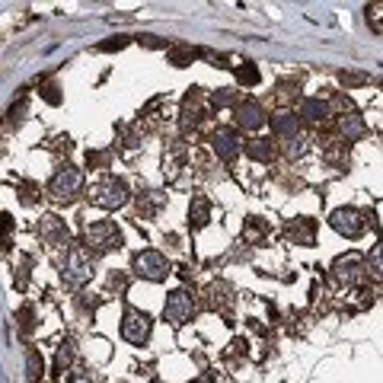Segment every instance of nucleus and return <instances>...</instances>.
Returning <instances> with one entry per match:
<instances>
[{
  "mask_svg": "<svg viewBox=\"0 0 383 383\" xmlns=\"http://www.w3.org/2000/svg\"><path fill=\"white\" fill-rule=\"evenodd\" d=\"M122 243H125V234H122V227L115 221H96V224H86L84 230V246L90 252H96V256L122 250Z\"/></svg>",
  "mask_w": 383,
  "mask_h": 383,
  "instance_id": "f257e3e1",
  "label": "nucleus"
},
{
  "mask_svg": "<svg viewBox=\"0 0 383 383\" xmlns=\"http://www.w3.org/2000/svg\"><path fill=\"white\" fill-rule=\"evenodd\" d=\"M128 198H131L128 183L118 179V176H106V179H100V183L90 189V205H96V208H102V211L122 208V205H128Z\"/></svg>",
  "mask_w": 383,
  "mask_h": 383,
  "instance_id": "f03ea898",
  "label": "nucleus"
},
{
  "mask_svg": "<svg viewBox=\"0 0 383 383\" xmlns=\"http://www.w3.org/2000/svg\"><path fill=\"white\" fill-rule=\"evenodd\" d=\"M61 278H64V284H71V288H80V284L90 281L93 278V262L86 259L84 250L71 246V250L64 252V259H61Z\"/></svg>",
  "mask_w": 383,
  "mask_h": 383,
  "instance_id": "7ed1b4c3",
  "label": "nucleus"
},
{
  "mask_svg": "<svg viewBox=\"0 0 383 383\" xmlns=\"http://www.w3.org/2000/svg\"><path fill=\"white\" fill-rule=\"evenodd\" d=\"M134 272H138L144 281H167L173 268H169V262H167V256H163V252L144 250V252H138V256H134Z\"/></svg>",
  "mask_w": 383,
  "mask_h": 383,
  "instance_id": "20e7f679",
  "label": "nucleus"
},
{
  "mask_svg": "<svg viewBox=\"0 0 383 383\" xmlns=\"http://www.w3.org/2000/svg\"><path fill=\"white\" fill-rule=\"evenodd\" d=\"M80 189H84V173H80L77 167L58 169V173L51 176V183H48V192L58 201H74L77 195H80Z\"/></svg>",
  "mask_w": 383,
  "mask_h": 383,
  "instance_id": "39448f33",
  "label": "nucleus"
},
{
  "mask_svg": "<svg viewBox=\"0 0 383 383\" xmlns=\"http://www.w3.org/2000/svg\"><path fill=\"white\" fill-rule=\"evenodd\" d=\"M150 317L144 313V310L138 307H128L125 317H122V339L131 342V345H144V342L150 339Z\"/></svg>",
  "mask_w": 383,
  "mask_h": 383,
  "instance_id": "423d86ee",
  "label": "nucleus"
},
{
  "mask_svg": "<svg viewBox=\"0 0 383 383\" xmlns=\"http://www.w3.org/2000/svg\"><path fill=\"white\" fill-rule=\"evenodd\" d=\"M192 313H195V300L189 291H173L163 303V319H169L173 326H183L185 319H192Z\"/></svg>",
  "mask_w": 383,
  "mask_h": 383,
  "instance_id": "0eeeda50",
  "label": "nucleus"
},
{
  "mask_svg": "<svg viewBox=\"0 0 383 383\" xmlns=\"http://www.w3.org/2000/svg\"><path fill=\"white\" fill-rule=\"evenodd\" d=\"M329 224H333L335 234L355 240V236H361V230H364V217H361V211H355V208H335L333 217H329Z\"/></svg>",
  "mask_w": 383,
  "mask_h": 383,
  "instance_id": "6e6552de",
  "label": "nucleus"
},
{
  "mask_svg": "<svg viewBox=\"0 0 383 383\" xmlns=\"http://www.w3.org/2000/svg\"><path fill=\"white\" fill-rule=\"evenodd\" d=\"M211 147H214V153L224 163H234L236 157H240V141H236L234 131H227V128H217L214 134H211Z\"/></svg>",
  "mask_w": 383,
  "mask_h": 383,
  "instance_id": "1a4fd4ad",
  "label": "nucleus"
},
{
  "mask_svg": "<svg viewBox=\"0 0 383 383\" xmlns=\"http://www.w3.org/2000/svg\"><path fill=\"white\" fill-rule=\"evenodd\" d=\"M364 262H361L358 256H345V259H339L335 262V268H333V275L339 278L342 284H348V288H355V284H361V278H364Z\"/></svg>",
  "mask_w": 383,
  "mask_h": 383,
  "instance_id": "9d476101",
  "label": "nucleus"
},
{
  "mask_svg": "<svg viewBox=\"0 0 383 383\" xmlns=\"http://www.w3.org/2000/svg\"><path fill=\"white\" fill-rule=\"evenodd\" d=\"M288 240L297 246H313L317 243V221L313 217H294V224H288Z\"/></svg>",
  "mask_w": 383,
  "mask_h": 383,
  "instance_id": "9b49d317",
  "label": "nucleus"
},
{
  "mask_svg": "<svg viewBox=\"0 0 383 383\" xmlns=\"http://www.w3.org/2000/svg\"><path fill=\"white\" fill-rule=\"evenodd\" d=\"M236 112V125L246 128V131H256V128L265 125V109L259 106V102H240V106L234 109Z\"/></svg>",
  "mask_w": 383,
  "mask_h": 383,
  "instance_id": "f8f14e48",
  "label": "nucleus"
},
{
  "mask_svg": "<svg viewBox=\"0 0 383 383\" xmlns=\"http://www.w3.org/2000/svg\"><path fill=\"white\" fill-rule=\"evenodd\" d=\"M39 236H42L45 243H67L71 240V234H67V224L61 221V217L48 214L39 221Z\"/></svg>",
  "mask_w": 383,
  "mask_h": 383,
  "instance_id": "ddd939ff",
  "label": "nucleus"
},
{
  "mask_svg": "<svg viewBox=\"0 0 383 383\" xmlns=\"http://www.w3.org/2000/svg\"><path fill=\"white\" fill-rule=\"evenodd\" d=\"M339 131L345 134V141H361V138L367 134V122L361 115H342Z\"/></svg>",
  "mask_w": 383,
  "mask_h": 383,
  "instance_id": "4468645a",
  "label": "nucleus"
},
{
  "mask_svg": "<svg viewBox=\"0 0 383 383\" xmlns=\"http://www.w3.org/2000/svg\"><path fill=\"white\" fill-rule=\"evenodd\" d=\"M272 131L278 134V138H294L297 134V115H291V112H281V115L272 118Z\"/></svg>",
  "mask_w": 383,
  "mask_h": 383,
  "instance_id": "2eb2a0df",
  "label": "nucleus"
},
{
  "mask_svg": "<svg viewBox=\"0 0 383 383\" xmlns=\"http://www.w3.org/2000/svg\"><path fill=\"white\" fill-rule=\"evenodd\" d=\"M326 112H329V106H326L323 100H303L300 102V118H303V122H323Z\"/></svg>",
  "mask_w": 383,
  "mask_h": 383,
  "instance_id": "dca6fc26",
  "label": "nucleus"
},
{
  "mask_svg": "<svg viewBox=\"0 0 383 383\" xmlns=\"http://www.w3.org/2000/svg\"><path fill=\"white\" fill-rule=\"evenodd\" d=\"M208 217H211L208 198H195V201H192V208H189V224L192 227H205V224H208Z\"/></svg>",
  "mask_w": 383,
  "mask_h": 383,
  "instance_id": "f3484780",
  "label": "nucleus"
},
{
  "mask_svg": "<svg viewBox=\"0 0 383 383\" xmlns=\"http://www.w3.org/2000/svg\"><path fill=\"white\" fill-rule=\"evenodd\" d=\"M246 157L259 160V163H268V160H272V144H268L265 138H256V141L246 144Z\"/></svg>",
  "mask_w": 383,
  "mask_h": 383,
  "instance_id": "a211bd4d",
  "label": "nucleus"
},
{
  "mask_svg": "<svg viewBox=\"0 0 383 383\" xmlns=\"http://www.w3.org/2000/svg\"><path fill=\"white\" fill-rule=\"evenodd\" d=\"M26 367H29V380L32 383L42 380L45 364H42V355H39V351H29V355H26Z\"/></svg>",
  "mask_w": 383,
  "mask_h": 383,
  "instance_id": "6ab92c4d",
  "label": "nucleus"
},
{
  "mask_svg": "<svg viewBox=\"0 0 383 383\" xmlns=\"http://www.w3.org/2000/svg\"><path fill=\"white\" fill-rule=\"evenodd\" d=\"M71 361H74V345L71 342H64L58 348V355H55V371L58 374H64V367H71Z\"/></svg>",
  "mask_w": 383,
  "mask_h": 383,
  "instance_id": "aec40b11",
  "label": "nucleus"
},
{
  "mask_svg": "<svg viewBox=\"0 0 383 383\" xmlns=\"http://www.w3.org/2000/svg\"><path fill=\"white\" fill-rule=\"evenodd\" d=\"M284 150H288V157H303V153H307V138H303V134H294V138H288Z\"/></svg>",
  "mask_w": 383,
  "mask_h": 383,
  "instance_id": "412c9836",
  "label": "nucleus"
},
{
  "mask_svg": "<svg viewBox=\"0 0 383 383\" xmlns=\"http://www.w3.org/2000/svg\"><path fill=\"white\" fill-rule=\"evenodd\" d=\"M236 80H240V84H246V86H256V84H259V71H256V64H243V67H236Z\"/></svg>",
  "mask_w": 383,
  "mask_h": 383,
  "instance_id": "4be33fe9",
  "label": "nucleus"
},
{
  "mask_svg": "<svg viewBox=\"0 0 383 383\" xmlns=\"http://www.w3.org/2000/svg\"><path fill=\"white\" fill-rule=\"evenodd\" d=\"M227 291H230L227 284H214V288H211V303H214V307H217V303H221V307L230 303V294H227Z\"/></svg>",
  "mask_w": 383,
  "mask_h": 383,
  "instance_id": "5701e85b",
  "label": "nucleus"
},
{
  "mask_svg": "<svg viewBox=\"0 0 383 383\" xmlns=\"http://www.w3.org/2000/svg\"><path fill=\"white\" fill-rule=\"evenodd\" d=\"M198 51H192V48H176V51H169V61H173L176 67H185V61L189 58H195Z\"/></svg>",
  "mask_w": 383,
  "mask_h": 383,
  "instance_id": "b1692460",
  "label": "nucleus"
},
{
  "mask_svg": "<svg viewBox=\"0 0 383 383\" xmlns=\"http://www.w3.org/2000/svg\"><path fill=\"white\" fill-rule=\"evenodd\" d=\"M230 100H234V96H230V90H221V93H214V96H211V106H230Z\"/></svg>",
  "mask_w": 383,
  "mask_h": 383,
  "instance_id": "393cba45",
  "label": "nucleus"
},
{
  "mask_svg": "<svg viewBox=\"0 0 383 383\" xmlns=\"http://www.w3.org/2000/svg\"><path fill=\"white\" fill-rule=\"evenodd\" d=\"M125 45H128V39H115V42H102L100 51H118V48H125Z\"/></svg>",
  "mask_w": 383,
  "mask_h": 383,
  "instance_id": "a878e982",
  "label": "nucleus"
},
{
  "mask_svg": "<svg viewBox=\"0 0 383 383\" xmlns=\"http://www.w3.org/2000/svg\"><path fill=\"white\" fill-rule=\"evenodd\" d=\"M19 326H23L26 333H29V329H32V310H29V307H26L23 313H19Z\"/></svg>",
  "mask_w": 383,
  "mask_h": 383,
  "instance_id": "bb28decb",
  "label": "nucleus"
},
{
  "mask_svg": "<svg viewBox=\"0 0 383 383\" xmlns=\"http://www.w3.org/2000/svg\"><path fill=\"white\" fill-rule=\"evenodd\" d=\"M71 383H93L90 371H74V374H71Z\"/></svg>",
  "mask_w": 383,
  "mask_h": 383,
  "instance_id": "cd10ccee",
  "label": "nucleus"
},
{
  "mask_svg": "<svg viewBox=\"0 0 383 383\" xmlns=\"http://www.w3.org/2000/svg\"><path fill=\"white\" fill-rule=\"evenodd\" d=\"M10 227H13V217H10V214H0V234H7Z\"/></svg>",
  "mask_w": 383,
  "mask_h": 383,
  "instance_id": "c85d7f7f",
  "label": "nucleus"
}]
</instances>
